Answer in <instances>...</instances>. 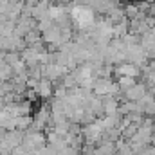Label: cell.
<instances>
[{
  "label": "cell",
  "mask_w": 155,
  "mask_h": 155,
  "mask_svg": "<svg viewBox=\"0 0 155 155\" xmlns=\"http://www.w3.org/2000/svg\"><path fill=\"white\" fill-rule=\"evenodd\" d=\"M71 18H72V24L78 29L87 31V29H90L96 24V11L90 5H78V4H74L71 7Z\"/></svg>",
  "instance_id": "6da1fadb"
},
{
  "label": "cell",
  "mask_w": 155,
  "mask_h": 155,
  "mask_svg": "<svg viewBox=\"0 0 155 155\" xmlns=\"http://www.w3.org/2000/svg\"><path fill=\"white\" fill-rule=\"evenodd\" d=\"M114 72H116L117 76H139V65L137 63H132V61H126V63H119L116 69H114Z\"/></svg>",
  "instance_id": "7a4b0ae2"
},
{
  "label": "cell",
  "mask_w": 155,
  "mask_h": 155,
  "mask_svg": "<svg viewBox=\"0 0 155 155\" xmlns=\"http://www.w3.org/2000/svg\"><path fill=\"white\" fill-rule=\"evenodd\" d=\"M144 94H146V87H144L143 83H135V85H132L130 88L124 90V96H126V99H130V101H139Z\"/></svg>",
  "instance_id": "3957f363"
},
{
  "label": "cell",
  "mask_w": 155,
  "mask_h": 155,
  "mask_svg": "<svg viewBox=\"0 0 155 155\" xmlns=\"http://www.w3.org/2000/svg\"><path fill=\"white\" fill-rule=\"evenodd\" d=\"M54 83L49 79V78H41L38 83V96L41 99H49L52 94H54Z\"/></svg>",
  "instance_id": "277c9868"
},
{
  "label": "cell",
  "mask_w": 155,
  "mask_h": 155,
  "mask_svg": "<svg viewBox=\"0 0 155 155\" xmlns=\"http://www.w3.org/2000/svg\"><path fill=\"white\" fill-rule=\"evenodd\" d=\"M15 76V71H13V67L9 65V63H2L0 65V81H11Z\"/></svg>",
  "instance_id": "5b68a950"
},
{
  "label": "cell",
  "mask_w": 155,
  "mask_h": 155,
  "mask_svg": "<svg viewBox=\"0 0 155 155\" xmlns=\"http://www.w3.org/2000/svg\"><path fill=\"white\" fill-rule=\"evenodd\" d=\"M137 81H135V78H132V76H117V85L121 87V88H130L132 85H135Z\"/></svg>",
  "instance_id": "8992f818"
},
{
  "label": "cell",
  "mask_w": 155,
  "mask_h": 155,
  "mask_svg": "<svg viewBox=\"0 0 155 155\" xmlns=\"http://www.w3.org/2000/svg\"><path fill=\"white\" fill-rule=\"evenodd\" d=\"M139 13H141L139 4H126V5H124V15H126V18H135Z\"/></svg>",
  "instance_id": "52a82bcc"
},
{
  "label": "cell",
  "mask_w": 155,
  "mask_h": 155,
  "mask_svg": "<svg viewBox=\"0 0 155 155\" xmlns=\"http://www.w3.org/2000/svg\"><path fill=\"white\" fill-rule=\"evenodd\" d=\"M24 2H25V4H27V5H35V4H36V2H38V0H24Z\"/></svg>",
  "instance_id": "ba28073f"
}]
</instances>
